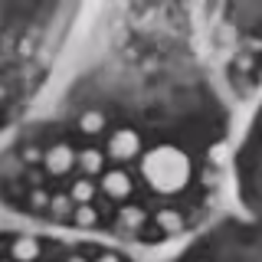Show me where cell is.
Segmentation results:
<instances>
[{"instance_id": "obj_3", "label": "cell", "mask_w": 262, "mask_h": 262, "mask_svg": "<svg viewBox=\"0 0 262 262\" xmlns=\"http://www.w3.org/2000/svg\"><path fill=\"white\" fill-rule=\"evenodd\" d=\"M43 164H46L49 174H66V170L76 164V154H72V147L56 144L53 151H46V154H43Z\"/></svg>"}, {"instance_id": "obj_7", "label": "cell", "mask_w": 262, "mask_h": 262, "mask_svg": "<svg viewBox=\"0 0 262 262\" xmlns=\"http://www.w3.org/2000/svg\"><path fill=\"white\" fill-rule=\"evenodd\" d=\"M69 196L79 203V207H85V203L95 196V187H92V180H76V184H72V193H69Z\"/></svg>"}, {"instance_id": "obj_12", "label": "cell", "mask_w": 262, "mask_h": 262, "mask_svg": "<svg viewBox=\"0 0 262 262\" xmlns=\"http://www.w3.org/2000/svg\"><path fill=\"white\" fill-rule=\"evenodd\" d=\"M49 210H53V213H59V216H62V213H69V210H72V196H53Z\"/></svg>"}, {"instance_id": "obj_6", "label": "cell", "mask_w": 262, "mask_h": 262, "mask_svg": "<svg viewBox=\"0 0 262 262\" xmlns=\"http://www.w3.org/2000/svg\"><path fill=\"white\" fill-rule=\"evenodd\" d=\"M76 161H79V167L85 170V174H98V170L105 167V158H102V151H95V147H89V151H82Z\"/></svg>"}, {"instance_id": "obj_9", "label": "cell", "mask_w": 262, "mask_h": 262, "mask_svg": "<svg viewBox=\"0 0 262 262\" xmlns=\"http://www.w3.org/2000/svg\"><path fill=\"white\" fill-rule=\"evenodd\" d=\"M158 223H161L164 229H170V233H174V229L184 226V220H180L177 210H161V213H158Z\"/></svg>"}, {"instance_id": "obj_13", "label": "cell", "mask_w": 262, "mask_h": 262, "mask_svg": "<svg viewBox=\"0 0 262 262\" xmlns=\"http://www.w3.org/2000/svg\"><path fill=\"white\" fill-rule=\"evenodd\" d=\"M27 161H30V164L39 161V151H36V147H27Z\"/></svg>"}, {"instance_id": "obj_4", "label": "cell", "mask_w": 262, "mask_h": 262, "mask_svg": "<svg viewBox=\"0 0 262 262\" xmlns=\"http://www.w3.org/2000/svg\"><path fill=\"white\" fill-rule=\"evenodd\" d=\"M102 190H105V196L125 200V196L131 193V177L125 174V170H112V174H105V180H102Z\"/></svg>"}, {"instance_id": "obj_8", "label": "cell", "mask_w": 262, "mask_h": 262, "mask_svg": "<svg viewBox=\"0 0 262 262\" xmlns=\"http://www.w3.org/2000/svg\"><path fill=\"white\" fill-rule=\"evenodd\" d=\"M102 128H105V118H102L98 112H85V115H82L79 131H85V135H98Z\"/></svg>"}, {"instance_id": "obj_15", "label": "cell", "mask_w": 262, "mask_h": 262, "mask_svg": "<svg viewBox=\"0 0 262 262\" xmlns=\"http://www.w3.org/2000/svg\"><path fill=\"white\" fill-rule=\"evenodd\" d=\"M69 262H85V259H82V256H72V259H69Z\"/></svg>"}, {"instance_id": "obj_1", "label": "cell", "mask_w": 262, "mask_h": 262, "mask_svg": "<svg viewBox=\"0 0 262 262\" xmlns=\"http://www.w3.org/2000/svg\"><path fill=\"white\" fill-rule=\"evenodd\" d=\"M141 174L158 193H177L190 180V158L170 144L151 147L141 158Z\"/></svg>"}, {"instance_id": "obj_10", "label": "cell", "mask_w": 262, "mask_h": 262, "mask_svg": "<svg viewBox=\"0 0 262 262\" xmlns=\"http://www.w3.org/2000/svg\"><path fill=\"white\" fill-rule=\"evenodd\" d=\"M141 220H144V213L138 210V207L121 210V223H125V226H141Z\"/></svg>"}, {"instance_id": "obj_14", "label": "cell", "mask_w": 262, "mask_h": 262, "mask_svg": "<svg viewBox=\"0 0 262 262\" xmlns=\"http://www.w3.org/2000/svg\"><path fill=\"white\" fill-rule=\"evenodd\" d=\"M98 262H121V259L115 256V252H105V256H98Z\"/></svg>"}, {"instance_id": "obj_11", "label": "cell", "mask_w": 262, "mask_h": 262, "mask_svg": "<svg viewBox=\"0 0 262 262\" xmlns=\"http://www.w3.org/2000/svg\"><path fill=\"white\" fill-rule=\"evenodd\" d=\"M76 223L79 226H92L95 223V210L89 207V203H85V207H76Z\"/></svg>"}, {"instance_id": "obj_2", "label": "cell", "mask_w": 262, "mask_h": 262, "mask_svg": "<svg viewBox=\"0 0 262 262\" xmlns=\"http://www.w3.org/2000/svg\"><path fill=\"white\" fill-rule=\"evenodd\" d=\"M138 151H141V138H138V131L121 128V131H115V135H112L108 154H112L115 161H131V158H138Z\"/></svg>"}, {"instance_id": "obj_5", "label": "cell", "mask_w": 262, "mask_h": 262, "mask_svg": "<svg viewBox=\"0 0 262 262\" xmlns=\"http://www.w3.org/2000/svg\"><path fill=\"white\" fill-rule=\"evenodd\" d=\"M36 256H39L36 236H20V239L13 243V259H16V262H33Z\"/></svg>"}]
</instances>
